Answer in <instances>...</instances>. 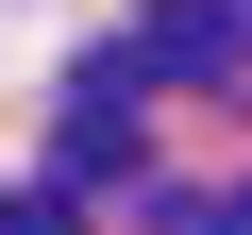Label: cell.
<instances>
[{
    "instance_id": "cell-1",
    "label": "cell",
    "mask_w": 252,
    "mask_h": 235,
    "mask_svg": "<svg viewBox=\"0 0 252 235\" xmlns=\"http://www.w3.org/2000/svg\"><path fill=\"white\" fill-rule=\"evenodd\" d=\"M235 51H252V0H152V34H135L152 84H235Z\"/></svg>"
},
{
    "instance_id": "cell-3",
    "label": "cell",
    "mask_w": 252,
    "mask_h": 235,
    "mask_svg": "<svg viewBox=\"0 0 252 235\" xmlns=\"http://www.w3.org/2000/svg\"><path fill=\"white\" fill-rule=\"evenodd\" d=\"M0 235H84V185H34V202H0Z\"/></svg>"
},
{
    "instance_id": "cell-2",
    "label": "cell",
    "mask_w": 252,
    "mask_h": 235,
    "mask_svg": "<svg viewBox=\"0 0 252 235\" xmlns=\"http://www.w3.org/2000/svg\"><path fill=\"white\" fill-rule=\"evenodd\" d=\"M101 168H135V67L67 84V185H101Z\"/></svg>"
},
{
    "instance_id": "cell-4",
    "label": "cell",
    "mask_w": 252,
    "mask_h": 235,
    "mask_svg": "<svg viewBox=\"0 0 252 235\" xmlns=\"http://www.w3.org/2000/svg\"><path fill=\"white\" fill-rule=\"evenodd\" d=\"M185 235H252V185H202V202H185Z\"/></svg>"
}]
</instances>
